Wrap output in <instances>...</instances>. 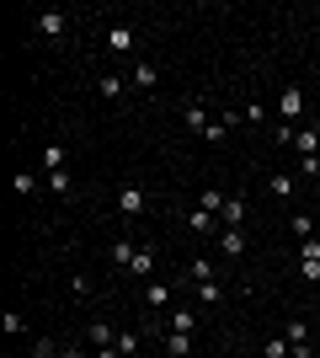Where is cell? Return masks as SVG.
Returning <instances> with one entry per match:
<instances>
[{"label":"cell","mask_w":320,"mask_h":358,"mask_svg":"<svg viewBox=\"0 0 320 358\" xmlns=\"http://www.w3.org/2000/svg\"><path fill=\"white\" fill-rule=\"evenodd\" d=\"M187 278H192V284H208V278H213V262H208V257H192V262H187Z\"/></svg>","instance_id":"cell-22"},{"label":"cell","mask_w":320,"mask_h":358,"mask_svg":"<svg viewBox=\"0 0 320 358\" xmlns=\"http://www.w3.org/2000/svg\"><path fill=\"white\" fill-rule=\"evenodd\" d=\"M22 327H27V321H22V315H11V310L0 315V331H6V337H16V331H22Z\"/></svg>","instance_id":"cell-33"},{"label":"cell","mask_w":320,"mask_h":358,"mask_svg":"<svg viewBox=\"0 0 320 358\" xmlns=\"http://www.w3.org/2000/svg\"><path fill=\"white\" fill-rule=\"evenodd\" d=\"M299 177H305V182L320 177V155H299Z\"/></svg>","instance_id":"cell-28"},{"label":"cell","mask_w":320,"mask_h":358,"mask_svg":"<svg viewBox=\"0 0 320 358\" xmlns=\"http://www.w3.org/2000/svg\"><path fill=\"white\" fill-rule=\"evenodd\" d=\"M107 48H112V54H134V27H128V22L107 27Z\"/></svg>","instance_id":"cell-7"},{"label":"cell","mask_w":320,"mask_h":358,"mask_svg":"<svg viewBox=\"0 0 320 358\" xmlns=\"http://www.w3.org/2000/svg\"><path fill=\"white\" fill-rule=\"evenodd\" d=\"M219 224H229V230H241V224H245V198H241V193H229V198H224V214H219Z\"/></svg>","instance_id":"cell-8"},{"label":"cell","mask_w":320,"mask_h":358,"mask_svg":"<svg viewBox=\"0 0 320 358\" xmlns=\"http://www.w3.org/2000/svg\"><path fill=\"white\" fill-rule=\"evenodd\" d=\"M64 358H80V353H64Z\"/></svg>","instance_id":"cell-35"},{"label":"cell","mask_w":320,"mask_h":358,"mask_svg":"<svg viewBox=\"0 0 320 358\" xmlns=\"http://www.w3.org/2000/svg\"><path fill=\"white\" fill-rule=\"evenodd\" d=\"M27 358H64V353H59V348H54V337H38V348H32Z\"/></svg>","instance_id":"cell-29"},{"label":"cell","mask_w":320,"mask_h":358,"mask_svg":"<svg viewBox=\"0 0 320 358\" xmlns=\"http://www.w3.org/2000/svg\"><path fill=\"white\" fill-rule=\"evenodd\" d=\"M128 273H134V278H150L155 273V246H139L134 262H128Z\"/></svg>","instance_id":"cell-15"},{"label":"cell","mask_w":320,"mask_h":358,"mask_svg":"<svg viewBox=\"0 0 320 358\" xmlns=\"http://www.w3.org/2000/svg\"><path fill=\"white\" fill-rule=\"evenodd\" d=\"M294 236H299V241H310V236H320V230H315V220H310V214H305V209L294 214Z\"/></svg>","instance_id":"cell-24"},{"label":"cell","mask_w":320,"mask_h":358,"mask_svg":"<svg viewBox=\"0 0 320 358\" xmlns=\"http://www.w3.org/2000/svg\"><path fill=\"white\" fill-rule=\"evenodd\" d=\"M294 150L299 155H320V129L310 123V129H294Z\"/></svg>","instance_id":"cell-12"},{"label":"cell","mask_w":320,"mask_h":358,"mask_svg":"<svg viewBox=\"0 0 320 358\" xmlns=\"http://www.w3.org/2000/svg\"><path fill=\"white\" fill-rule=\"evenodd\" d=\"M86 337H91V348H118V331L107 327V321H91V331H86Z\"/></svg>","instance_id":"cell-19"},{"label":"cell","mask_w":320,"mask_h":358,"mask_svg":"<svg viewBox=\"0 0 320 358\" xmlns=\"http://www.w3.org/2000/svg\"><path fill=\"white\" fill-rule=\"evenodd\" d=\"M144 203H150V193H144V187H134V182H128V187H118V214H123V220H139V214H144Z\"/></svg>","instance_id":"cell-2"},{"label":"cell","mask_w":320,"mask_h":358,"mask_svg":"<svg viewBox=\"0 0 320 358\" xmlns=\"http://www.w3.org/2000/svg\"><path fill=\"white\" fill-rule=\"evenodd\" d=\"M171 294H176V284H166V278L144 284V310H171Z\"/></svg>","instance_id":"cell-4"},{"label":"cell","mask_w":320,"mask_h":358,"mask_svg":"<svg viewBox=\"0 0 320 358\" xmlns=\"http://www.w3.org/2000/svg\"><path fill=\"white\" fill-rule=\"evenodd\" d=\"M187 230H198V236H208V230H213V236H219V220H213L208 209H187Z\"/></svg>","instance_id":"cell-14"},{"label":"cell","mask_w":320,"mask_h":358,"mask_svg":"<svg viewBox=\"0 0 320 358\" xmlns=\"http://www.w3.org/2000/svg\"><path fill=\"white\" fill-rule=\"evenodd\" d=\"M64 27H70V16H64V11H43V16H38V32H43V38H64Z\"/></svg>","instance_id":"cell-10"},{"label":"cell","mask_w":320,"mask_h":358,"mask_svg":"<svg viewBox=\"0 0 320 358\" xmlns=\"http://www.w3.org/2000/svg\"><path fill=\"white\" fill-rule=\"evenodd\" d=\"M192 327H198V315L187 310V305H176V310H166V331H187V337H192Z\"/></svg>","instance_id":"cell-11"},{"label":"cell","mask_w":320,"mask_h":358,"mask_svg":"<svg viewBox=\"0 0 320 358\" xmlns=\"http://www.w3.org/2000/svg\"><path fill=\"white\" fill-rule=\"evenodd\" d=\"M48 187H54V198H70L75 193V177L70 171H48Z\"/></svg>","instance_id":"cell-21"},{"label":"cell","mask_w":320,"mask_h":358,"mask_svg":"<svg viewBox=\"0 0 320 358\" xmlns=\"http://www.w3.org/2000/svg\"><path fill=\"white\" fill-rule=\"evenodd\" d=\"M198 294H203V305H219V299H224V284L208 278V284H198Z\"/></svg>","instance_id":"cell-25"},{"label":"cell","mask_w":320,"mask_h":358,"mask_svg":"<svg viewBox=\"0 0 320 358\" xmlns=\"http://www.w3.org/2000/svg\"><path fill=\"white\" fill-rule=\"evenodd\" d=\"M182 123L203 139V134H208V123H213V118H208V102H187V107H182Z\"/></svg>","instance_id":"cell-5"},{"label":"cell","mask_w":320,"mask_h":358,"mask_svg":"<svg viewBox=\"0 0 320 358\" xmlns=\"http://www.w3.org/2000/svg\"><path fill=\"white\" fill-rule=\"evenodd\" d=\"M118 353H123V358L139 353V337H134V331H118Z\"/></svg>","instance_id":"cell-31"},{"label":"cell","mask_w":320,"mask_h":358,"mask_svg":"<svg viewBox=\"0 0 320 358\" xmlns=\"http://www.w3.org/2000/svg\"><path fill=\"white\" fill-rule=\"evenodd\" d=\"M267 358H294L289 337H267Z\"/></svg>","instance_id":"cell-27"},{"label":"cell","mask_w":320,"mask_h":358,"mask_svg":"<svg viewBox=\"0 0 320 358\" xmlns=\"http://www.w3.org/2000/svg\"><path fill=\"white\" fill-rule=\"evenodd\" d=\"M11 187H16L22 198H27V193H38V177H32V171H16V177H11Z\"/></svg>","instance_id":"cell-26"},{"label":"cell","mask_w":320,"mask_h":358,"mask_svg":"<svg viewBox=\"0 0 320 358\" xmlns=\"http://www.w3.org/2000/svg\"><path fill=\"white\" fill-rule=\"evenodd\" d=\"M96 358H123V353H118V348H96Z\"/></svg>","instance_id":"cell-34"},{"label":"cell","mask_w":320,"mask_h":358,"mask_svg":"<svg viewBox=\"0 0 320 358\" xmlns=\"http://www.w3.org/2000/svg\"><path fill=\"white\" fill-rule=\"evenodd\" d=\"M123 91H128V80H123V75H102V80H96V96H107V102H118Z\"/></svg>","instance_id":"cell-16"},{"label":"cell","mask_w":320,"mask_h":358,"mask_svg":"<svg viewBox=\"0 0 320 358\" xmlns=\"http://www.w3.org/2000/svg\"><path fill=\"white\" fill-rule=\"evenodd\" d=\"M219 246H224V257H235V262H241L251 241H245V230H229V224H219Z\"/></svg>","instance_id":"cell-6"},{"label":"cell","mask_w":320,"mask_h":358,"mask_svg":"<svg viewBox=\"0 0 320 358\" xmlns=\"http://www.w3.org/2000/svg\"><path fill=\"white\" fill-rule=\"evenodd\" d=\"M134 252H139V246H134V236H118V241H112V268H123V273H128Z\"/></svg>","instance_id":"cell-13"},{"label":"cell","mask_w":320,"mask_h":358,"mask_svg":"<svg viewBox=\"0 0 320 358\" xmlns=\"http://www.w3.org/2000/svg\"><path fill=\"white\" fill-rule=\"evenodd\" d=\"M277 113H283V123H299V118H305V91H299V86H283Z\"/></svg>","instance_id":"cell-3"},{"label":"cell","mask_w":320,"mask_h":358,"mask_svg":"<svg viewBox=\"0 0 320 358\" xmlns=\"http://www.w3.org/2000/svg\"><path fill=\"white\" fill-rule=\"evenodd\" d=\"M267 187H273V198H294V193H299V182H294L289 171H277V177L267 182Z\"/></svg>","instance_id":"cell-23"},{"label":"cell","mask_w":320,"mask_h":358,"mask_svg":"<svg viewBox=\"0 0 320 358\" xmlns=\"http://www.w3.org/2000/svg\"><path fill=\"white\" fill-rule=\"evenodd\" d=\"M64 161H70L64 145H43V171H64Z\"/></svg>","instance_id":"cell-20"},{"label":"cell","mask_w":320,"mask_h":358,"mask_svg":"<svg viewBox=\"0 0 320 358\" xmlns=\"http://www.w3.org/2000/svg\"><path fill=\"white\" fill-rule=\"evenodd\" d=\"M166 353L171 358H192V337H187V331H166Z\"/></svg>","instance_id":"cell-18"},{"label":"cell","mask_w":320,"mask_h":358,"mask_svg":"<svg viewBox=\"0 0 320 358\" xmlns=\"http://www.w3.org/2000/svg\"><path fill=\"white\" fill-rule=\"evenodd\" d=\"M224 198L229 193H219V187H203V193H198V209H208L213 220H219V214H224Z\"/></svg>","instance_id":"cell-17"},{"label":"cell","mask_w":320,"mask_h":358,"mask_svg":"<svg viewBox=\"0 0 320 358\" xmlns=\"http://www.w3.org/2000/svg\"><path fill=\"white\" fill-rule=\"evenodd\" d=\"M283 337H289L294 358H310V327H305V321H289V331H283Z\"/></svg>","instance_id":"cell-9"},{"label":"cell","mask_w":320,"mask_h":358,"mask_svg":"<svg viewBox=\"0 0 320 358\" xmlns=\"http://www.w3.org/2000/svg\"><path fill=\"white\" fill-rule=\"evenodd\" d=\"M241 118H245V123H267V107H261V102H245Z\"/></svg>","instance_id":"cell-30"},{"label":"cell","mask_w":320,"mask_h":358,"mask_svg":"<svg viewBox=\"0 0 320 358\" xmlns=\"http://www.w3.org/2000/svg\"><path fill=\"white\" fill-rule=\"evenodd\" d=\"M155 86H160V70H155L150 59H134V70H128V91H139V96H150Z\"/></svg>","instance_id":"cell-1"},{"label":"cell","mask_w":320,"mask_h":358,"mask_svg":"<svg viewBox=\"0 0 320 358\" xmlns=\"http://www.w3.org/2000/svg\"><path fill=\"white\" fill-rule=\"evenodd\" d=\"M299 268H305L310 284H320V257H305V252H299Z\"/></svg>","instance_id":"cell-32"}]
</instances>
